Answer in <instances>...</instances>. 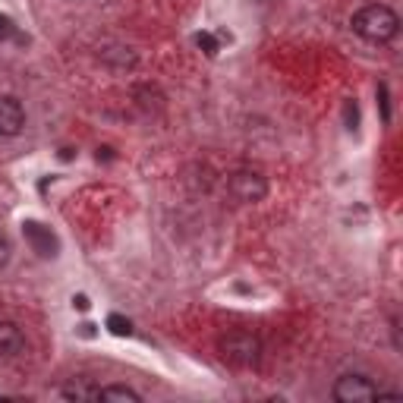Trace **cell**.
Masks as SVG:
<instances>
[{"label":"cell","instance_id":"6da1fadb","mask_svg":"<svg viewBox=\"0 0 403 403\" xmlns=\"http://www.w3.org/2000/svg\"><path fill=\"white\" fill-rule=\"evenodd\" d=\"M350 26H353V32L362 41H369V45H387V41L397 38L400 16L385 4H365L362 10L353 13Z\"/></svg>","mask_w":403,"mask_h":403},{"label":"cell","instance_id":"7a4b0ae2","mask_svg":"<svg viewBox=\"0 0 403 403\" xmlns=\"http://www.w3.org/2000/svg\"><path fill=\"white\" fill-rule=\"evenodd\" d=\"M217 350H221V356L230 365H237V369H252L262 359V340L249 331H233V334L221 337Z\"/></svg>","mask_w":403,"mask_h":403},{"label":"cell","instance_id":"3957f363","mask_svg":"<svg viewBox=\"0 0 403 403\" xmlns=\"http://www.w3.org/2000/svg\"><path fill=\"white\" fill-rule=\"evenodd\" d=\"M227 193L243 205H255L268 195V180L259 171H237L227 180Z\"/></svg>","mask_w":403,"mask_h":403},{"label":"cell","instance_id":"277c9868","mask_svg":"<svg viewBox=\"0 0 403 403\" xmlns=\"http://www.w3.org/2000/svg\"><path fill=\"white\" fill-rule=\"evenodd\" d=\"M378 387L365 375H340L334 381V400L340 403H369L375 400Z\"/></svg>","mask_w":403,"mask_h":403},{"label":"cell","instance_id":"5b68a950","mask_svg":"<svg viewBox=\"0 0 403 403\" xmlns=\"http://www.w3.org/2000/svg\"><path fill=\"white\" fill-rule=\"evenodd\" d=\"M26 129V107L13 95H0V139H13Z\"/></svg>","mask_w":403,"mask_h":403},{"label":"cell","instance_id":"8992f818","mask_svg":"<svg viewBox=\"0 0 403 403\" xmlns=\"http://www.w3.org/2000/svg\"><path fill=\"white\" fill-rule=\"evenodd\" d=\"M23 233L41 259H54V255L60 252V243H57V237L50 233V227L38 224V221H23Z\"/></svg>","mask_w":403,"mask_h":403},{"label":"cell","instance_id":"52a82bcc","mask_svg":"<svg viewBox=\"0 0 403 403\" xmlns=\"http://www.w3.org/2000/svg\"><path fill=\"white\" fill-rule=\"evenodd\" d=\"M26 337L13 321H0V356H16L23 353Z\"/></svg>","mask_w":403,"mask_h":403},{"label":"cell","instance_id":"ba28073f","mask_svg":"<svg viewBox=\"0 0 403 403\" xmlns=\"http://www.w3.org/2000/svg\"><path fill=\"white\" fill-rule=\"evenodd\" d=\"M101 60L114 70H133L136 67V54L129 48H107L101 50Z\"/></svg>","mask_w":403,"mask_h":403},{"label":"cell","instance_id":"9c48e42d","mask_svg":"<svg viewBox=\"0 0 403 403\" xmlns=\"http://www.w3.org/2000/svg\"><path fill=\"white\" fill-rule=\"evenodd\" d=\"M98 400H129V403H139V400H142V394L133 391V387H127V385H111V387H101Z\"/></svg>","mask_w":403,"mask_h":403},{"label":"cell","instance_id":"30bf717a","mask_svg":"<svg viewBox=\"0 0 403 403\" xmlns=\"http://www.w3.org/2000/svg\"><path fill=\"white\" fill-rule=\"evenodd\" d=\"M107 331L114 337H129L133 334V321L123 318V315H107Z\"/></svg>","mask_w":403,"mask_h":403},{"label":"cell","instance_id":"8fae6325","mask_svg":"<svg viewBox=\"0 0 403 403\" xmlns=\"http://www.w3.org/2000/svg\"><path fill=\"white\" fill-rule=\"evenodd\" d=\"M16 23H13L10 16H6V13H0V45H4V41H10V38H16Z\"/></svg>","mask_w":403,"mask_h":403},{"label":"cell","instance_id":"7c38bea8","mask_svg":"<svg viewBox=\"0 0 403 403\" xmlns=\"http://www.w3.org/2000/svg\"><path fill=\"white\" fill-rule=\"evenodd\" d=\"M195 45H199L208 57L217 54V38H215V35H208V32H199V35H195Z\"/></svg>","mask_w":403,"mask_h":403},{"label":"cell","instance_id":"4fadbf2b","mask_svg":"<svg viewBox=\"0 0 403 403\" xmlns=\"http://www.w3.org/2000/svg\"><path fill=\"white\" fill-rule=\"evenodd\" d=\"M10 255H13V243H10V237L6 233H0V268L10 262Z\"/></svg>","mask_w":403,"mask_h":403},{"label":"cell","instance_id":"5bb4252c","mask_svg":"<svg viewBox=\"0 0 403 403\" xmlns=\"http://www.w3.org/2000/svg\"><path fill=\"white\" fill-rule=\"evenodd\" d=\"M343 114H347L350 129H356V123H359V111H356V104H353V101H347V107H343Z\"/></svg>","mask_w":403,"mask_h":403},{"label":"cell","instance_id":"9a60e30c","mask_svg":"<svg viewBox=\"0 0 403 403\" xmlns=\"http://www.w3.org/2000/svg\"><path fill=\"white\" fill-rule=\"evenodd\" d=\"M72 306H76L79 312H85V309H89L92 303H89V296H82V293H79V296H72Z\"/></svg>","mask_w":403,"mask_h":403}]
</instances>
